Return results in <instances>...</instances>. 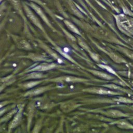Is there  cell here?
Here are the masks:
<instances>
[{
    "instance_id": "1",
    "label": "cell",
    "mask_w": 133,
    "mask_h": 133,
    "mask_svg": "<svg viewBox=\"0 0 133 133\" xmlns=\"http://www.w3.org/2000/svg\"><path fill=\"white\" fill-rule=\"evenodd\" d=\"M121 25L126 30L133 34V20H128L127 18H123V21H121Z\"/></svg>"
},
{
    "instance_id": "2",
    "label": "cell",
    "mask_w": 133,
    "mask_h": 133,
    "mask_svg": "<svg viewBox=\"0 0 133 133\" xmlns=\"http://www.w3.org/2000/svg\"><path fill=\"white\" fill-rule=\"evenodd\" d=\"M25 10L26 11V15L28 16V17L30 19V20L37 26H38L39 28H41V24L39 23V22L38 21V19H37V18L35 16V15L33 14V12L29 9L28 7H25Z\"/></svg>"
},
{
    "instance_id": "3",
    "label": "cell",
    "mask_w": 133,
    "mask_h": 133,
    "mask_svg": "<svg viewBox=\"0 0 133 133\" xmlns=\"http://www.w3.org/2000/svg\"><path fill=\"white\" fill-rule=\"evenodd\" d=\"M31 6L34 9V10L45 20V21H46L47 22V20L46 18V17L45 16L44 14H43V11H42V10L41 9V8L39 7H38L37 5H36L35 4L31 3Z\"/></svg>"
},
{
    "instance_id": "4",
    "label": "cell",
    "mask_w": 133,
    "mask_h": 133,
    "mask_svg": "<svg viewBox=\"0 0 133 133\" xmlns=\"http://www.w3.org/2000/svg\"><path fill=\"white\" fill-rule=\"evenodd\" d=\"M54 67V64H43V65H39L37 67H35L33 70H37V71H45V70H49Z\"/></svg>"
},
{
    "instance_id": "5",
    "label": "cell",
    "mask_w": 133,
    "mask_h": 133,
    "mask_svg": "<svg viewBox=\"0 0 133 133\" xmlns=\"http://www.w3.org/2000/svg\"><path fill=\"white\" fill-rule=\"evenodd\" d=\"M21 118V114L20 113V112H19L15 116L14 118V119L12 120V122L10 125V127L13 128L15 127L20 122V120Z\"/></svg>"
},
{
    "instance_id": "6",
    "label": "cell",
    "mask_w": 133,
    "mask_h": 133,
    "mask_svg": "<svg viewBox=\"0 0 133 133\" xmlns=\"http://www.w3.org/2000/svg\"><path fill=\"white\" fill-rule=\"evenodd\" d=\"M92 73L94 74H95V75H97V76H98L100 77H102L103 78H105V79H110L112 78L111 76H110V75H108L105 73H102L101 72H99V71H92Z\"/></svg>"
},
{
    "instance_id": "7",
    "label": "cell",
    "mask_w": 133,
    "mask_h": 133,
    "mask_svg": "<svg viewBox=\"0 0 133 133\" xmlns=\"http://www.w3.org/2000/svg\"><path fill=\"white\" fill-rule=\"evenodd\" d=\"M108 114L112 116H115V117H117V116L119 117V116H122L124 115V113L117 110H111L108 112Z\"/></svg>"
},
{
    "instance_id": "8",
    "label": "cell",
    "mask_w": 133,
    "mask_h": 133,
    "mask_svg": "<svg viewBox=\"0 0 133 133\" xmlns=\"http://www.w3.org/2000/svg\"><path fill=\"white\" fill-rule=\"evenodd\" d=\"M65 24L66 25V26L73 32L76 33H77V34H79V32L78 31V30L70 22H68V21H65Z\"/></svg>"
},
{
    "instance_id": "9",
    "label": "cell",
    "mask_w": 133,
    "mask_h": 133,
    "mask_svg": "<svg viewBox=\"0 0 133 133\" xmlns=\"http://www.w3.org/2000/svg\"><path fill=\"white\" fill-rule=\"evenodd\" d=\"M96 91L98 94H103V95H104V94H115V93H114L112 91L106 90V89H98V90H96Z\"/></svg>"
},
{
    "instance_id": "10",
    "label": "cell",
    "mask_w": 133,
    "mask_h": 133,
    "mask_svg": "<svg viewBox=\"0 0 133 133\" xmlns=\"http://www.w3.org/2000/svg\"><path fill=\"white\" fill-rule=\"evenodd\" d=\"M19 46H20L21 48H24V49H30V45L25 41H20V42L19 44Z\"/></svg>"
},
{
    "instance_id": "11",
    "label": "cell",
    "mask_w": 133,
    "mask_h": 133,
    "mask_svg": "<svg viewBox=\"0 0 133 133\" xmlns=\"http://www.w3.org/2000/svg\"><path fill=\"white\" fill-rule=\"evenodd\" d=\"M42 76V74L39 73H33L29 75V77L30 78H40Z\"/></svg>"
},
{
    "instance_id": "12",
    "label": "cell",
    "mask_w": 133,
    "mask_h": 133,
    "mask_svg": "<svg viewBox=\"0 0 133 133\" xmlns=\"http://www.w3.org/2000/svg\"><path fill=\"white\" fill-rule=\"evenodd\" d=\"M64 79L66 81H77L81 80V79H78L76 77L73 76H67Z\"/></svg>"
},
{
    "instance_id": "13",
    "label": "cell",
    "mask_w": 133,
    "mask_h": 133,
    "mask_svg": "<svg viewBox=\"0 0 133 133\" xmlns=\"http://www.w3.org/2000/svg\"><path fill=\"white\" fill-rule=\"evenodd\" d=\"M117 100L120 101V102H127V103H129L132 102L131 100L128 99L127 98H123V97H119L117 98Z\"/></svg>"
},
{
    "instance_id": "14",
    "label": "cell",
    "mask_w": 133,
    "mask_h": 133,
    "mask_svg": "<svg viewBox=\"0 0 133 133\" xmlns=\"http://www.w3.org/2000/svg\"><path fill=\"white\" fill-rule=\"evenodd\" d=\"M119 126H121V127H123V128H127L131 127V126H130V124H128V123H125V122H121V123H119Z\"/></svg>"
},
{
    "instance_id": "15",
    "label": "cell",
    "mask_w": 133,
    "mask_h": 133,
    "mask_svg": "<svg viewBox=\"0 0 133 133\" xmlns=\"http://www.w3.org/2000/svg\"><path fill=\"white\" fill-rule=\"evenodd\" d=\"M38 82H37V81H36V82H30V83H28L27 84H26V85H25V86H26V87H28V88L32 87L34 86H35V85L37 84Z\"/></svg>"
},
{
    "instance_id": "16",
    "label": "cell",
    "mask_w": 133,
    "mask_h": 133,
    "mask_svg": "<svg viewBox=\"0 0 133 133\" xmlns=\"http://www.w3.org/2000/svg\"><path fill=\"white\" fill-rule=\"evenodd\" d=\"M99 66H100V67H101V68L106 69H107L108 71H109L110 72H111V73H113V74H115V72H114V71H113L111 68H110L109 66H107V65H99Z\"/></svg>"
},
{
    "instance_id": "17",
    "label": "cell",
    "mask_w": 133,
    "mask_h": 133,
    "mask_svg": "<svg viewBox=\"0 0 133 133\" xmlns=\"http://www.w3.org/2000/svg\"><path fill=\"white\" fill-rule=\"evenodd\" d=\"M111 57H112V58L114 60H115V61H116V62H121V61H122V60L120 58H119L118 57L116 56L115 55H112L111 56Z\"/></svg>"
},
{
    "instance_id": "18",
    "label": "cell",
    "mask_w": 133,
    "mask_h": 133,
    "mask_svg": "<svg viewBox=\"0 0 133 133\" xmlns=\"http://www.w3.org/2000/svg\"><path fill=\"white\" fill-rule=\"evenodd\" d=\"M125 52H126V54L127 56H128L131 58L133 59V52L130 51L128 50H125Z\"/></svg>"
},
{
    "instance_id": "19",
    "label": "cell",
    "mask_w": 133,
    "mask_h": 133,
    "mask_svg": "<svg viewBox=\"0 0 133 133\" xmlns=\"http://www.w3.org/2000/svg\"><path fill=\"white\" fill-rule=\"evenodd\" d=\"M106 87H110L111 88H113V89H118V87L114 84H109V85H104Z\"/></svg>"
},
{
    "instance_id": "20",
    "label": "cell",
    "mask_w": 133,
    "mask_h": 133,
    "mask_svg": "<svg viewBox=\"0 0 133 133\" xmlns=\"http://www.w3.org/2000/svg\"><path fill=\"white\" fill-rule=\"evenodd\" d=\"M79 43L80 45H81V46H83L84 48H85V49H88V47H87V45H86L85 43L83 42L82 41H79Z\"/></svg>"
},
{
    "instance_id": "21",
    "label": "cell",
    "mask_w": 133,
    "mask_h": 133,
    "mask_svg": "<svg viewBox=\"0 0 133 133\" xmlns=\"http://www.w3.org/2000/svg\"><path fill=\"white\" fill-rule=\"evenodd\" d=\"M3 87H2V86H1V87H0V91H1V90H2V89H3Z\"/></svg>"
},
{
    "instance_id": "22",
    "label": "cell",
    "mask_w": 133,
    "mask_h": 133,
    "mask_svg": "<svg viewBox=\"0 0 133 133\" xmlns=\"http://www.w3.org/2000/svg\"><path fill=\"white\" fill-rule=\"evenodd\" d=\"M2 1V0H0V2H1Z\"/></svg>"
},
{
    "instance_id": "23",
    "label": "cell",
    "mask_w": 133,
    "mask_h": 133,
    "mask_svg": "<svg viewBox=\"0 0 133 133\" xmlns=\"http://www.w3.org/2000/svg\"><path fill=\"white\" fill-rule=\"evenodd\" d=\"M132 77H133V76H132Z\"/></svg>"
}]
</instances>
